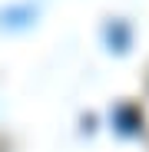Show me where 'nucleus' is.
Wrapping results in <instances>:
<instances>
[{"mask_svg": "<svg viewBox=\"0 0 149 152\" xmlns=\"http://www.w3.org/2000/svg\"><path fill=\"white\" fill-rule=\"evenodd\" d=\"M139 152H149V119H146V126L139 129Z\"/></svg>", "mask_w": 149, "mask_h": 152, "instance_id": "nucleus-1", "label": "nucleus"}]
</instances>
